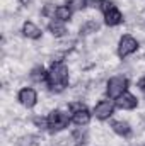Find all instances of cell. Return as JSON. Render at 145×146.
I'll return each instance as SVG.
<instances>
[{
	"label": "cell",
	"instance_id": "obj_1",
	"mask_svg": "<svg viewBox=\"0 0 145 146\" xmlns=\"http://www.w3.org/2000/svg\"><path fill=\"white\" fill-rule=\"evenodd\" d=\"M70 83V70L65 65V61H51L48 68L46 87L51 94H62L68 88Z\"/></svg>",
	"mask_w": 145,
	"mask_h": 146
},
{
	"label": "cell",
	"instance_id": "obj_2",
	"mask_svg": "<svg viewBox=\"0 0 145 146\" xmlns=\"http://www.w3.org/2000/svg\"><path fill=\"white\" fill-rule=\"evenodd\" d=\"M46 121H48V131L51 134L63 133L68 127V124H72L68 112H65L63 109H51L46 114Z\"/></svg>",
	"mask_w": 145,
	"mask_h": 146
},
{
	"label": "cell",
	"instance_id": "obj_3",
	"mask_svg": "<svg viewBox=\"0 0 145 146\" xmlns=\"http://www.w3.org/2000/svg\"><path fill=\"white\" fill-rule=\"evenodd\" d=\"M99 10L103 12L104 24H106L108 27H116V26L123 24V21H125L123 12H121V10L118 9V5H116L114 2H111V0H103Z\"/></svg>",
	"mask_w": 145,
	"mask_h": 146
},
{
	"label": "cell",
	"instance_id": "obj_4",
	"mask_svg": "<svg viewBox=\"0 0 145 146\" xmlns=\"http://www.w3.org/2000/svg\"><path fill=\"white\" fill-rule=\"evenodd\" d=\"M128 78L125 75H114V76H109L106 85H104V94L108 99H118L121 94H125L128 90Z\"/></svg>",
	"mask_w": 145,
	"mask_h": 146
},
{
	"label": "cell",
	"instance_id": "obj_5",
	"mask_svg": "<svg viewBox=\"0 0 145 146\" xmlns=\"http://www.w3.org/2000/svg\"><path fill=\"white\" fill-rule=\"evenodd\" d=\"M140 49V41L132 34H123V36L118 39V44H116V54L119 60H126L128 56L135 54L137 51Z\"/></svg>",
	"mask_w": 145,
	"mask_h": 146
},
{
	"label": "cell",
	"instance_id": "obj_6",
	"mask_svg": "<svg viewBox=\"0 0 145 146\" xmlns=\"http://www.w3.org/2000/svg\"><path fill=\"white\" fill-rule=\"evenodd\" d=\"M114 110H116V104H114V100L106 97V99L99 100V102L94 106V109H92V115H94L96 119H99V121H109V119L114 115Z\"/></svg>",
	"mask_w": 145,
	"mask_h": 146
},
{
	"label": "cell",
	"instance_id": "obj_7",
	"mask_svg": "<svg viewBox=\"0 0 145 146\" xmlns=\"http://www.w3.org/2000/svg\"><path fill=\"white\" fill-rule=\"evenodd\" d=\"M38 100V92L33 88V87H22L19 92H17V102L24 107V109H33L36 107Z\"/></svg>",
	"mask_w": 145,
	"mask_h": 146
},
{
	"label": "cell",
	"instance_id": "obj_8",
	"mask_svg": "<svg viewBox=\"0 0 145 146\" xmlns=\"http://www.w3.org/2000/svg\"><path fill=\"white\" fill-rule=\"evenodd\" d=\"M70 119H72L73 126H77V127H85V126H89L91 121H92V110H89L84 106V107H80V109L70 112Z\"/></svg>",
	"mask_w": 145,
	"mask_h": 146
},
{
	"label": "cell",
	"instance_id": "obj_9",
	"mask_svg": "<svg viewBox=\"0 0 145 146\" xmlns=\"http://www.w3.org/2000/svg\"><path fill=\"white\" fill-rule=\"evenodd\" d=\"M114 104H116V109L119 110H133L138 107V99H137V95H133L132 92L126 90L118 99H114Z\"/></svg>",
	"mask_w": 145,
	"mask_h": 146
},
{
	"label": "cell",
	"instance_id": "obj_10",
	"mask_svg": "<svg viewBox=\"0 0 145 146\" xmlns=\"http://www.w3.org/2000/svg\"><path fill=\"white\" fill-rule=\"evenodd\" d=\"M111 131H113L116 136L123 138V139H128V138H132V134H133L132 124H130L128 121H123V119L111 121Z\"/></svg>",
	"mask_w": 145,
	"mask_h": 146
},
{
	"label": "cell",
	"instance_id": "obj_11",
	"mask_svg": "<svg viewBox=\"0 0 145 146\" xmlns=\"http://www.w3.org/2000/svg\"><path fill=\"white\" fill-rule=\"evenodd\" d=\"M21 33H22L24 37H28L31 41H38V39L43 37V29L38 26L36 22H33V21H24L22 27H21Z\"/></svg>",
	"mask_w": 145,
	"mask_h": 146
},
{
	"label": "cell",
	"instance_id": "obj_12",
	"mask_svg": "<svg viewBox=\"0 0 145 146\" xmlns=\"http://www.w3.org/2000/svg\"><path fill=\"white\" fill-rule=\"evenodd\" d=\"M48 33L53 37H56V39H63L68 34V29H67L65 22H62L58 19H50V22H48Z\"/></svg>",
	"mask_w": 145,
	"mask_h": 146
},
{
	"label": "cell",
	"instance_id": "obj_13",
	"mask_svg": "<svg viewBox=\"0 0 145 146\" xmlns=\"http://www.w3.org/2000/svg\"><path fill=\"white\" fill-rule=\"evenodd\" d=\"M29 78H31V82H34V83H46L48 70H46L43 65H36V66L29 72Z\"/></svg>",
	"mask_w": 145,
	"mask_h": 146
},
{
	"label": "cell",
	"instance_id": "obj_14",
	"mask_svg": "<svg viewBox=\"0 0 145 146\" xmlns=\"http://www.w3.org/2000/svg\"><path fill=\"white\" fill-rule=\"evenodd\" d=\"M99 22L96 19H87L82 26H80V36H91V34H96L99 31Z\"/></svg>",
	"mask_w": 145,
	"mask_h": 146
},
{
	"label": "cell",
	"instance_id": "obj_15",
	"mask_svg": "<svg viewBox=\"0 0 145 146\" xmlns=\"http://www.w3.org/2000/svg\"><path fill=\"white\" fill-rule=\"evenodd\" d=\"M73 17V12L63 3V5H56V10H55V19L62 21V22H70Z\"/></svg>",
	"mask_w": 145,
	"mask_h": 146
},
{
	"label": "cell",
	"instance_id": "obj_16",
	"mask_svg": "<svg viewBox=\"0 0 145 146\" xmlns=\"http://www.w3.org/2000/svg\"><path fill=\"white\" fill-rule=\"evenodd\" d=\"M65 5L72 10L73 14H75V12H82V10L87 7L85 0H65Z\"/></svg>",
	"mask_w": 145,
	"mask_h": 146
},
{
	"label": "cell",
	"instance_id": "obj_17",
	"mask_svg": "<svg viewBox=\"0 0 145 146\" xmlns=\"http://www.w3.org/2000/svg\"><path fill=\"white\" fill-rule=\"evenodd\" d=\"M33 124L36 126L38 129H46L48 131V121H46V117H41L39 114L33 117Z\"/></svg>",
	"mask_w": 145,
	"mask_h": 146
},
{
	"label": "cell",
	"instance_id": "obj_18",
	"mask_svg": "<svg viewBox=\"0 0 145 146\" xmlns=\"http://www.w3.org/2000/svg\"><path fill=\"white\" fill-rule=\"evenodd\" d=\"M137 87H138V88H140V90L145 94V76H142V78L137 82Z\"/></svg>",
	"mask_w": 145,
	"mask_h": 146
},
{
	"label": "cell",
	"instance_id": "obj_19",
	"mask_svg": "<svg viewBox=\"0 0 145 146\" xmlns=\"http://www.w3.org/2000/svg\"><path fill=\"white\" fill-rule=\"evenodd\" d=\"M73 146H85V143H75Z\"/></svg>",
	"mask_w": 145,
	"mask_h": 146
},
{
	"label": "cell",
	"instance_id": "obj_20",
	"mask_svg": "<svg viewBox=\"0 0 145 146\" xmlns=\"http://www.w3.org/2000/svg\"><path fill=\"white\" fill-rule=\"evenodd\" d=\"M144 146H145V145H144Z\"/></svg>",
	"mask_w": 145,
	"mask_h": 146
}]
</instances>
